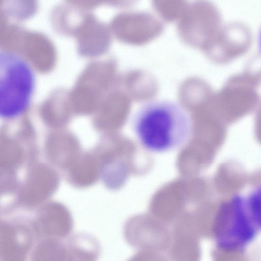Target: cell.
Returning <instances> with one entry per match:
<instances>
[{
    "label": "cell",
    "instance_id": "6da1fadb",
    "mask_svg": "<svg viewBox=\"0 0 261 261\" xmlns=\"http://www.w3.org/2000/svg\"><path fill=\"white\" fill-rule=\"evenodd\" d=\"M132 126L137 139L145 150L166 153L187 142L192 130V121L178 103L155 99L138 108L133 117Z\"/></svg>",
    "mask_w": 261,
    "mask_h": 261
},
{
    "label": "cell",
    "instance_id": "7a4b0ae2",
    "mask_svg": "<svg viewBox=\"0 0 261 261\" xmlns=\"http://www.w3.org/2000/svg\"><path fill=\"white\" fill-rule=\"evenodd\" d=\"M35 88V74L29 63L15 53L1 50L0 118L13 119L22 114Z\"/></svg>",
    "mask_w": 261,
    "mask_h": 261
}]
</instances>
